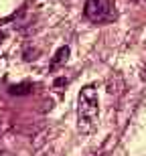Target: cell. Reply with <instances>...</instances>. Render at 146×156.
<instances>
[{
    "label": "cell",
    "instance_id": "1",
    "mask_svg": "<svg viewBox=\"0 0 146 156\" xmlns=\"http://www.w3.org/2000/svg\"><path fill=\"white\" fill-rule=\"evenodd\" d=\"M77 120H79V130L83 134L94 132L98 126L99 118V99L98 91L94 85H85L79 91V99H77Z\"/></svg>",
    "mask_w": 146,
    "mask_h": 156
},
{
    "label": "cell",
    "instance_id": "3",
    "mask_svg": "<svg viewBox=\"0 0 146 156\" xmlns=\"http://www.w3.org/2000/svg\"><path fill=\"white\" fill-rule=\"evenodd\" d=\"M67 57H69V47H61L57 51V55H55V59L51 61V69H55V67H59V65L67 63Z\"/></svg>",
    "mask_w": 146,
    "mask_h": 156
},
{
    "label": "cell",
    "instance_id": "2",
    "mask_svg": "<svg viewBox=\"0 0 146 156\" xmlns=\"http://www.w3.org/2000/svg\"><path fill=\"white\" fill-rule=\"evenodd\" d=\"M85 16L91 20V23H112L116 18V6L112 0H87L85 2Z\"/></svg>",
    "mask_w": 146,
    "mask_h": 156
}]
</instances>
